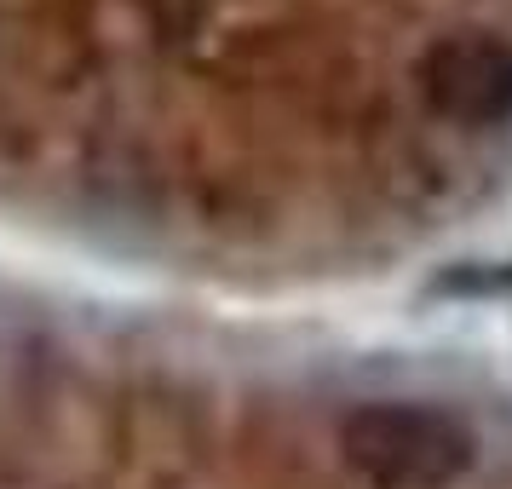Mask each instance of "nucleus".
Segmentation results:
<instances>
[{"label":"nucleus","mask_w":512,"mask_h":489,"mask_svg":"<svg viewBox=\"0 0 512 489\" xmlns=\"http://www.w3.org/2000/svg\"><path fill=\"white\" fill-rule=\"evenodd\" d=\"M420 93L449 127H507L512 121V41L501 35H443L420 58Z\"/></svg>","instance_id":"2"},{"label":"nucleus","mask_w":512,"mask_h":489,"mask_svg":"<svg viewBox=\"0 0 512 489\" xmlns=\"http://www.w3.org/2000/svg\"><path fill=\"white\" fill-rule=\"evenodd\" d=\"M340 455L374 489H443L472 466V426L438 403H357L340 420Z\"/></svg>","instance_id":"1"}]
</instances>
